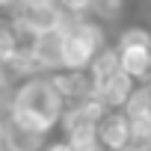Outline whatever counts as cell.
Here are the masks:
<instances>
[{
    "label": "cell",
    "mask_w": 151,
    "mask_h": 151,
    "mask_svg": "<svg viewBox=\"0 0 151 151\" xmlns=\"http://www.w3.org/2000/svg\"><path fill=\"white\" fill-rule=\"evenodd\" d=\"M27 53L36 74H53L62 68V30H45L27 39Z\"/></svg>",
    "instance_id": "2"
},
{
    "label": "cell",
    "mask_w": 151,
    "mask_h": 151,
    "mask_svg": "<svg viewBox=\"0 0 151 151\" xmlns=\"http://www.w3.org/2000/svg\"><path fill=\"white\" fill-rule=\"evenodd\" d=\"M133 86H136V80H130L124 71H116L113 77H107L104 83L92 86V95H95V98H98L107 110H122Z\"/></svg>",
    "instance_id": "6"
},
{
    "label": "cell",
    "mask_w": 151,
    "mask_h": 151,
    "mask_svg": "<svg viewBox=\"0 0 151 151\" xmlns=\"http://www.w3.org/2000/svg\"><path fill=\"white\" fill-rule=\"evenodd\" d=\"M127 3H130V0H89L86 15L95 18V21H101V24H113L116 18H122V12H124Z\"/></svg>",
    "instance_id": "8"
},
{
    "label": "cell",
    "mask_w": 151,
    "mask_h": 151,
    "mask_svg": "<svg viewBox=\"0 0 151 151\" xmlns=\"http://www.w3.org/2000/svg\"><path fill=\"white\" fill-rule=\"evenodd\" d=\"M116 53H119V68L127 74L130 80H136V83L148 80V74H151V53H148V45L116 47Z\"/></svg>",
    "instance_id": "7"
},
{
    "label": "cell",
    "mask_w": 151,
    "mask_h": 151,
    "mask_svg": "<svg viewBox=\"0 0 151 151\" xmlns=\"http://www.w3.org/2000/svg\"><path fill=\"white\" fill-rule=\"evenodd\" d=\"M62 95L56 92V86L50 83L47 74H33V77L21 80L12 92H9V104H6V113L15 116L18 122L42 130V133H53L56 130V122L62 116Z\"/></svg>",
    "instance_id": "1"
},
{
    "label": "cell",
    "mask_w": 151,
    "mask_h": 151,
    "mask_svg": "<svg viewBox=\"0 0 151 151\" xmlns=\"http://www.w3.org/2000/svg\"><path fill=\"white\" fill-rule=\"evenodd\" d=\"M47 133L18 122L15 116H3V151H42Z\"/></svg>",
    "instance_id": "3"
},
{
    "label": "cell",
    "mask_w": 151,
    "mask_h": 151,
    "mask_svg": "<svg viewBox=\"0 0 151 151\" xmlns=\"http://www.w3.org/2000/svg\"><path fill=\"white\" fill-rule=\"evenodd\" d=\"M50 83L56 86V92L62 95L65 104H77L83 98L92 95V80H89V74L86 71H68V68H59L53 74H47Z\"/></svg>",
    "instance_id": "5"
},
{
    "label": "cell",
    "mask_w": 151,
    "mask_h": 151,
    "mask_svg": "<svg viewBox=\"0 0 151 151\" xmlns=\"http://www.w3.org/2000/svg\"><path fill=\"white\" fill-rule=\"evenodd\" d=\"M133 45H151V30L142 27V24H127L122 27L119 39H116V47H133Z\"/></svg>",
    "instance_id": "10"
},
{
    "label": "cell",
    "mask_w": 151,
    "mask_h": 151,
    "mask_svg": "<svg viewBox=\"0 0 151 151\" xmlns=\"http://www.w3.org/2000/svg\"><path fill=\"white\" fill-rule=\"evenodd\" d=\"M101 148H124L130 142V122L124 110H104V116L95 124Z\"/></svg>",
    "instance_id": "4"
},
{
    "label": "cell",
    "mask_w": 151,
    "mask_h": 151,
    "mask_svg": "<svg viewBox=\"0 0 151 151\" xmlns=\"http://www.w3.org/2000/svg\"><path fill=\"white\" fill-rule=\"evenodd\" d=\"M68 142L71 151H101V142H98V133L95 127H80V130H71L62 136Z\"/></svg>",
    "instance_id": "9"
},
{
    "label": "cell",
    "mask_w": 151,
    "mask_h": 151,
    "mask_svg": "<svg viewBox=\"0 0 151 151\" xmlns=\"http://www.w3.org/2000/svg\"><path fill=\"white\" fill-rule=\"evenodd\" d=\"M21 6H59V0H15Z\"/></svg>",
    "instance_id": "13"
},
{
    "label": "cell",
    "mask_w": 151,
    "mask_h": 151,
    "mask_svg": "<svg viewBox=\"0 0 151 151\" xmlns=\"http://www.w3.org/2000/svg\"><path fill=\"white\" fill-rule=\"evenodd\" d=\"M18 47H21V36H18V30L9 24V18H0V59L12 56Z\"/></svg>",
    "instance_id": "11"
},
{
    "label": "cell",
    "mask_w": 151,
    "mask_h": 151,
    "mask_svg": "<svg viewBox=\"0 0 151 151\" xmlns=\"http://www.w3.org/2000/svg\"><path fill=\"white\" fill-rule=\"evenodd\" d=\"M0 151H3V148H0Z\"/></svg>",
    "instance_id": "16"
},
{
    "label": "cell",
    "mask_w": 151,
    "mask_h": 151,
    "mask_svg": "<svg viewBox=\"0 0 151 151\" xmlns=\"http://www.w3.org/2000/svg\"><path fill=\"white\" fill-rule=\"evenodd\" d=\"M3 116H6V113L0 110V148H3Z\"/></svg>",
    "instance_id": "14"
},
{
    "label": "cell",
    "mask_w": 151,
    "mask_h": 151,
    "mask_svg": "<svg viewBox=\"0 0 151 151\" xmlns=\"http://www.w3.org/2000/svg\"><path fill=\"white\" fill-rule=\"evenodd\" d=\"M101 151H130V148L124 145V148H101Z\"/></svg>",
    "instance_id": "15"
},
{
    "label": "cell",
    "mask_w": 151,
    "mask_h": 151,
    "mask_svg": "<svg viewBox=\"0 0 151 151\" xmlns=\"http://www.w3.org/2000/svg\"><path fill=\"white\" fill-rule=\"evenodd\" d=\"M42 151H71V148H68V142H65V139H50V142H45V145H42Z\"/></svg>",
    "instance_id": "12"
}]
</instances>
